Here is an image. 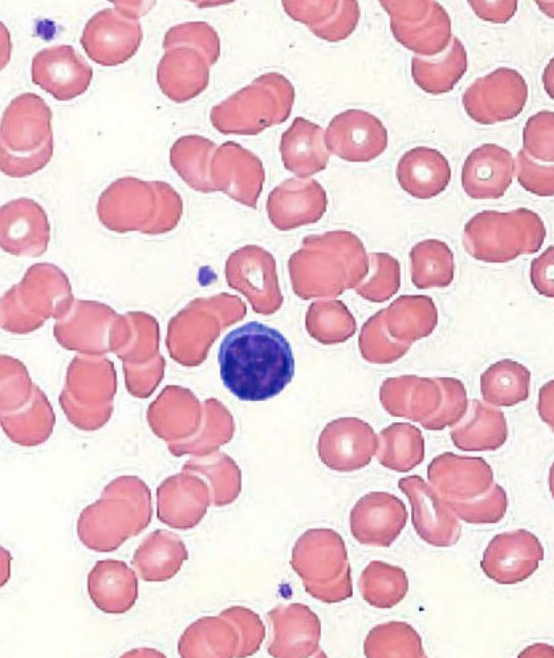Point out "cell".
Here are the masks:
<instances>
[{
  "instance_id": "cell-15",
  "label": "cell",
  "mask_w": 554,
  "mask_h": 658,
  "mask_svg": "<svg viewBox=\"0 0 554 658\" xmlns=\"http://www.w3.org/2000/svg\"><path fill=\"white\" fill-rule=\"evenodd\" d=\"M407 518L401 499L387 492H371L352 508L350 531L363 545L389 547L404 529Z\"/></svg>"
},
{
  "instance_id": "cell-7",
  "label": "cell",
  "mask_w": 554,
  "mask_h": 658,
  "mask_svg": "<svg viewBox=\"0 0 554 658\" xmlns=\"http://www.w3.org/2000/svg\"><path fill=\"white\" fill-rule=\"evenodd\" d=\"M151 513L147 499L128 504L100 503L82 512L77 522V535L90 550L112 552L145 530Z\"/></svg>"
},
{
  "instance_id": "cell-14",
  "label": "cell",
  "mask_w": 554,
  "mask_h": 658,
  "mask_svg": "<svg viewBox=\"0 0 554 658\" xmlns=\"http://www.w3.org/2000/svg\"><path fill=\"white\" fill-rule=\"evenodd\" d=\"M272 637L268 653L273 657H326L319 642L321 623L306 605H279L267 614Z\"/></svg>"
},
{
  "instance_id": "cell-11",
  "label": "cell",
  "mask_w": 554,
  "mask_h": 658,
  "mask_svg": "<svg viewBox=\"0 0 554 658\" xmlns=\"http://www.w3.org/2000/svg\"><path fill=\"white\" fill-rule=\"evenodd\" d=\"M412 511V525L418 536L434 547H450L461 535L458 518L436 490L418 475L399 479Z\"/></svg>"
},
{
  "instance_id": "cell-1",
  "label": "cell",
  "mask_w": 554,
  "mask_h": 658,
  "mask_svg": "<svg viewBox=\"0 0 554 658\" xmlns=\"http://www.w3.org/2000/svg\"><path fill=\"white\" fill-rule=\"evenodd\" d=\"M224 386L242 401H265L292 381L293 350L277 329L247 322L226 334L218 351Z\"/></svg>"
},
{
  "instance_id": "cell-43",
  "label": "cell",
  "mask_w": 554,
  "mask_h": 658,
  "mask_svg": "<svg viewBox=\"0 0 554 658\" xmlns=\"http://www.w3.org/2000/svg\"><path fill=\"white\" fill-rule=\"evenodd\" d=\"M523 150L538 162L553 163L554 114L552 111H540L527 120L523 130Z\"/></svg>"
},
{
  "instance_id": "cell-39",
  "label": "cell",
  "mask_w": 554,
  "mask_h": 658,
  "mask_svg": "<svg viewBox=\"0 0 554 658\" xmlns=\"http://www.w3.org/2000/svg\"><path fill=\"white\" fill-rule=\"evenodd\" d=\"M385 310L378 312L364 326L360 347L364 357L375 363H392L402 358L411 345L395 340L385 327Z\"/></svg>"
},
{
  "instance_id": "cell-26",
  "label": "cell",
  "mask_w": 554,
  "mask_h": 658,
  "mask_svg": "<svg viewBox=\"0 0 554 658\" xmlns=\"http://www.w3.org/2000/svg\"><path fill=\"white\" fill-rule=\"evenodd\" d=\"M450 430L455 447L462 451H495L508 437L506 417L500 409L479 400H472L467 417Z\"/></svg>"
},
{
  "instance_id": "cell-23",
  "label": "cell",
  "mask_w": 554,
  "mask_h": 658,
  "mask_svg": "<svg viewBox=\"0 0 554 658\" xmlns=\"http://www.w3.org/2000/svg\"><path fill=\"white\" fill-rule=\"evenodd\" d=\"M396 176L400 187L410 196L430 199L446 189L451 179V169L438 150L419 146L403 154Z\"/></svg>"
},
{
  "instance_id": "cell-46",
  "label": "cell",
  "mask_w": 554,
  "mask_h": 658,
  "mask_svg": "<svg viewBox=\"0 0 554 658\" xmlns=\"http://www.w3.org/2000/svg\"><path fill=\"white\" fill-rule=\"evenodd\" d=\"M514 164V172L518 182L525 190L538 196H553V163L550 165L547 163L541 164L521 149L514 160Z\"/></svg>"
},
{
  "instance_id": "cell-28",
  "label": "cell",
  "mask_w": 554,
  "mask_h": 658,
  "mask_svg": "<svg viewBox=\"0 0 554 658\" xmlns=\"http://www.w3.org/2000/svg\"><path fill=\"white\" fill-rule=\"evenodd\" d=\"M223 188L246 205L255 207L264 172L260 160L235 142H226L216 154Z\"/></svg>"
},
{
  "instance_id": "cell-29",
  "label": "cell",
  "mask_w": 554,
  "mask_h": 658,
  "mask_svg": "<svg viewBox=\"0 0 554 658\" xmlns=\"http://www.w3.org/2000/svg\"><path fill=\"white\" fill-rule=\"evenodd\" d=\"M239 634L234 624L221 616H206L191 623L178 641L181 657H236Z\"/></svg>"
},
{
  "instance_id": "cell-8",
  "label": "cell",
  "mask_w": 554,
  "mask_h": 658,
  "mask_svg": "<svg viewBox=\"0 0 554 658\" xmlns=\"http://www.w3.org/2000/svg\"><path fill=\"white\" fill-rule=\"evenodd\" d=\"M528 86L514 69L501 67L476 79L464 92L463 107L475 122L490 125L518 116L525 107Z\"/></svg>"
},
{
  "instance_id": "cell-30",
  "label": "cell",
  "mask_w": 554,
  "mask_h": 658,
  "mask_svg": "<svg viewBox=\"0 0 554 658\" xmlns=\"http://www.w3.org/2000/svg\"><path fill=\"white\" fill-rule=\"evenodd\" d=\"M468 67L467 52L457 37L436 57L414 56L411 75L415 84L430 94L451 91L463 77Z\"/></svg>"
},
{
  "instance_id": "cell-4",
  "label": "cell",
  "mask_w": 554,
  "mask_h": 658,
  "mask_svg": "<svg viewBox=\"0 0 554 658\" xmlns=\"http://www.w3.org/2000/svg\"><path fill=\"white\" fill-rule=\"evenodd\" d=\"M52 112L35 93H22L6 107L1 119L2 169L10 175L41 168L53 148Z\"/></svg>"
},
{
  "instance_id": "cell-24",
  "label": "cell",
  "mask_w": 554,
  "mask_h": 658,
  "mask_svg": "<svg viewBox=\"0 0 554 658\" xmlns=\"http://www.w3.org/2000/svg\"><path fill=\"white\" fill-rule=\"evenodd\" d=\"M326 205L325 191L315 180L291 179L271 193L268 212L278 225H297L318 220Z\"/></svg>"
},
{
  "instance_id": "cell-41",
  "label": "cell",
  "mask_w": 554,
  "mask_h": 658,
  "mask_svg": "<svg viewBox=\"0 0 554 658\" xmlns=\"http://www.w3.org/2000/svg\"><path fill=\"white\" fill-rule=\"evenodd\" d=\"M187 46L200 53L213 65L220 57V38L215 29L204 21H191L171 27L164 36L163 48L165 50Z\"/></svg>"
},
{
  "instance_id": "cell-10",
  "label": "cell",
  "mask_w": 554,
  "mask_h": 658,
  "mask_svg": "<svg viewBox=\"0 0 554 658\" xmlns=\"http://www.w3.org/2000/svg\"><path fill=\"white\" fill-rule=\"evenodd\" d=\"M138 20L115 8L96 12L86 23L80 43L88 57L102 66H116L129 60L142 41Z\"/></svg>"
},
{
  "instance_id": "cell-12",
  "label": "cell",
  "mask_w": 554,
  "mask_h": 658,
  "mask_svg": "<svg viewBox=\"0 0 554 658\" xmlns=\"http://www.w3.org/2000/svg\"><path fill=\"white\" fill-rule=\"evenodd\" d=\"M324 141L329 151L350 162H367L387 147L388 133L376 116L360 109H349L330 121Z\"/></svg>"
},
{
  "instance_id": "cell-45",
  "label": "cell",
  "mask_w": 554,
  "mask_h": 658,
  "mask_svg": "<svg viewBox=\"0 0 554 658\" xmlns=\"http://www.w3.org/2000/svg\"><path fill=\"white\" fill-rule=\"evenodd\" d=\"M229 619L239 634V648L236 657L254 655L265 637V626L260 617L252 610L242 606H232L220 613Z\"/></svg>"
},
{
  "instance_id": "cell-20",
  "label": "cell",
  "mask_w": 554,
  "mask_h": 658,
  "mask_svg": "<svg viewBox=\"0 0 554 658\" xmlns=\"http://www.w3.org/2000/svg\"><path fill=\"white\" fill-rule=\"evenodd\" d=\"M380 398L391 415L421 423L439 408L442 391L436 378L402 375L384 381Z\"/></svg>"
},
{
  "instance_id": "cell-40",
  "label": "cell",
  "mask_w": 554,
  "mask_h": 658,
  "mask_svg": "<svg viewBox=\"0 0 554 658\" xmlns=\"http://www.w3.org/2000/svg\"><path fill=\"white\" fill-rule=\"evenodd\" d=\"M214 145L212 141L202 136L186 135L180 137L172 147V164L198 189L210 190L201 168Z\"/></svg>"
},
{
  "instance_id": "cell-2",
  "label": "cell",
  "mask_w": 554,
  "mask_h": 658,
  "mask_svg": "<svg viewBox=\"0 0 554 658\" xmlns=\"http://www.w3.org/2000/svg\"><path fill=\"white\" fill-rule=\"evenodd\" d=\"M545 237L541 217L530 209L518 208L477 213L465 224L462 241L474 259L506 263L520 255L538 252Z\"/></svg>"
},
{
  "instance_id": "cell-47",
  "label": "cell",
  "mask_w": 554,
  "mask_h": 658,
  "mask_svg": "<svg viewBox=\"0 0 554 658\" xmlns=\"http://www.w3.org/2000/svg\"><path fill=\"white\" fill-rule=\"evenodd\" d=\"M553 273L554 249L550 246L532 261L530 268V279L534 289L547 298L554 296Z\"/></svg>"
},
{
  "instance_id": "cell-42",
  "label": "cell",
  "mask_w": 554,
  "mask_h": 658,
  "mask_svg": "<svg viewBox=\"0 0 554 658\" xmlns=\"http://www.w3.org/2000/svg\"><path fill=\"white\" fill-rule=\"evenodd\" d=\"M436 380L442 391L440 406L430 418L420 423L424 429L430 431L455 426L468 410L467 392L461 380L453 377H437Z\"/></svg>"
},
{
  "instance_id": "cell-36",
  "label": "cell",
  "mask_w": 554,
  "mask_h": 658,
  "mask_svg": "<svg viewBox=\"0 0 554 658\" xmlns=\"http://www.w3.org/2000/svg\"><path fill=\"white\" fill-rule=\"evenodd\" d=\"M409 582L403 568L383 561H371L359 578L362 598L371 606L390 609L406 596Z\"/></svg>"
},
{
  "instance_id": "cell-25",
  "label": "cell",
  "mask_w": 554,
  "mask_h": 658,
  "mask_svg": "<svg viewBox=\"0 0 554 658\" xmlns=\"http://www.w3.org/2000/svg\"><path fill=\"white\" fill-rule=\"evenodd\" d=\"M187 559L188 551L180 536L157 529L143 539L131 563L142 580L163 582L174 577Z\"/></svg>"
},
{
  "instance_id": "cell-48",
  "label": "cell",
  "mask_w": 554,
  "mask_h": 658,
  "mask_svg": "<svg viewBox=\"0 0 554 658\" xmlns=\"http://www.w3.org/2000/svg\"><path fill=\"white\" fill-rule=\"evenodd\" d=\"M468 4L482 20L506 23L516 13L517 1H469Z\"/></svg>"
},
{
  "instance_id": "cell-9",
  "label": "cell",
  "mask_w": 554,
  "mask_h": 658,
  "mask_svg": "<svg viewBox=\"0 0 554 658\" xmlns=\"http://www.w3.org/2000/svg\"><path fill=\"white\" fill-rule=\"evenodd\" d=\"M544 558L538 537L526 529L495 535L484 550L480 567L491 580L514 585L528 579Z\"/></svg>"
},
{
  "instance_id": "cell-6",
  "label": "cell",
  "mask_w": 554,
  "mask_h": 658,
  "mask_svg": "<svg viewBox=\"0 0 554 658\" xmlns=\"http://www.w3.org/2000/svg\"><path fill=\"white\" fill-rule=\"evenodd\" d=\"M395 39L423 57L442 53L452 39L451 19L434 1H380Z\"/></svg>"
},
{
  "instance_id": "cell-52",
  "label": "cell",
  "mask_w": 554,
  "mask_h": 658,
  "mask_svg": "<svg viewBox=\"0 0 554 658\" xmlns=\"http://www.w3.org/2000/svg\"><path fill=\"white\" fill-rule=\"evenodd\" d=\"M123 657H164L165 655L152 648H136L122 655Z\"/></svg>"
},
{
  "instance_id": "cell-16",
  "label": "cell",
  "mask_w": 554,
  "mask_h": 658,
  "mask_svg": "<svg viewBox=\"0 0 554 658\" xmlns=\"http://www.w3.org/2000/svg\"><path fill=\"white\" fill-rule=\"evenodd\" d=\"M430 485L444 499L468 500L486 493L493 484L491 466L482 457L444 452L427 467Z\"/></svg>"
},
{
  "instance_id": "cell-49",
  "label": "cell",
  "mask_w": 554,
  "mask_h": 658,
  "mask_svg": "<svg viewBox=\"0 0 554 658\" xmlns=\"http://www.w3.org/2000/svg\"><path fill=\"white\" fill-rule=\"evenodd\" d=\"M553 380L545 383L539 390L537 411L540 418L553 428Z\"/></svg>"
},
{
  "instance_id": "cell-38",
  "label": "cell",
  "mask_w": 554,
  "mask_h": 658,
  "mask_svg": "<svg viewBox=\"0 0 554 658\" xmlns=\"http://www.w3.org/2000/svg\"><path fill=\"white\" fill-rule=\"evenodd\" d=\"M444 501L457 518L470 524L498 523L503 519L508 508L507 493L495 482L481 496L468 500L444 499Z\"/></svg>"
},
{
  "instance_id": "cell-21",
  "label": "cell",
  "mask_w": 554,
  "mask_h": 658,
  "mask_svg": "<svg viewBox=\"0 0 554 658\" xmlns=\"http://www.w3.org/2000/svg\"><path fill=\"white\" fill-rule=\"evenodd\" d=\"M87 591L102 612L122 614L129 611L138 598V578L122 560H99L88 573Z\"/></svg>"
},
{
  "instance_id": "cell-51",
  "label": "cell",
  "mask_w": 554,
  "mask_h": 658,
  "mask_svg": "<svg viewBox=\"0 0 554 658\" xmlns=\"http://www.w3.org/2000/svg\"><path fill=\"white\" fill-rule=\"evenodd\" d=\"M552 652H553L552 647L549 646V645H546V644H535V645H532V646L526 648V650H524L523 652H521V653L519 654V656H520V657H522V656H527V657H532V656H536V657H540V656H550V657H552V656H553V653H552Z\"/></svg>"
},
{
  "instance_id": "cell-31",
  "label": "cell",
  "mask_w": 554,
  "mask_h": 658,
  "mask_svg": "<svg viewBox=\"0 0 554 658\" xmlns=\"http://www.w3.org/2000/svg\"><path fill=\"white\" fill-rule=\"evenodd\" d=\"M385 323L395 340L411 345L434 331L438 311L426 295H402L385 310Z\"/></svg>"
},
{
  "instance_id": "cell-34",
  "label": "cell",
  "mask_w": 554,
  "mask_h": 658,
  "mask_svg": "<svg viewBox=\"0 0 554 658\" xmlns=\"http://www.w3.org/2000/svg\"><path fill=\"white\" fill-rule=\"evenodd\" d=\"M425 457V442L421 430L408 422H396L380 434L378 461L384 467L406 473Z\"/></svg>"
},
{
  "instance_id": "cell-27",
  "label": "cell",
  "mask_w": 554,
  "mask_h": 658,
  "mask_svg": "<svg viewBox=\"0 0 554 658\" xmlns=\"http://www.w3.org/2000/svg\"><path fill=\"white\" fill-rule=\"evenodd\" d=\"M325 145L321 126L296 117L281 137L280 151L284 165L302 176L321 171L329 159Z\"/></svg>"
},
{
  "instance_id": "cell-37",
  "label": "cell",
  "mask_w": 554,
  "mask_h": 658,
  "mask_svg": "<svg viewBox=\"0 0 554 658\" xmlns=\"http://www.w3.org/2000/svg\"><path fill=\"white\" fill-rule=\"evenodd\" d=\"M366 657H425L418 632L403 621L378 624L364 641Z\"/></svg>"
},
{
  "instance_id": "cell-32",
  "label": "cell",
  "mask_w": 554,
  "mask_h": 658,
  "mask_svg": "<svg viewBox=\"0 0 554 658\" xmlns=\"http://www.w3.org/2000/svg\"><path fill=\"white\" fill-rule=\"evenodd\" d=\"M531 372L512 359L490 365L480 376L483 400L493 407H511L528 399Z\"/></svg>"
},
{
  "instance_id": "cell-19",
  "label": "cell",
  "mask_w": 554,
  "mask_h": 658,
  "mask_svg": "<svg viewBox=\"0 0 554 658\" xmlns=\"http://www.w3.org/2000/svg\"><path fill=\"white\" fill-rule=\"evenodd\" d=\"M209 63L202 53L176 46L165 50L157 66V83L170 100L186 102L202 93L209 83Z\"/></svg>"
},
{
  "instance_id": "cell-18",
  "label": "cell",
  "mask_w": 554,
  "mask_h": 658,
  "mask_svg": "<svg viewBox=\"0 0 554 658\" xmlns=\"http://www.w3.org/2000/svg\"><path fill=\"white\" fill-rule=\"evenodd\" d=\"M514 170L510 151L497 144H483L471 151L464 161L462 187L473 199H498L511 185Z\"/></svg>"
},
{
  "instance_id": "cell-35",
  "label": "cell",
  "mask_w": 554,
  "mask_h": 658,
  "mask_svg": "<svg viewBox=\"0 0 554 658\" xmlns=\"http://www.w3.org/2000/svg\"><path fill=\"white\" fill-rule=\"evenodd\" d=\"M411 280L418 289L444 288L454 278V257L450 247L437 239L415 244L409 253Z\"/></svg>"
},
{
  "instance_id": "cell-50",
  "label": "cell",
  "mask_w": 554,
  "mask_h": 658,
  "mask_svg": "<svg viewBox=\"0 0 554 658\" xmlns=\"http://www.w3.org/2000/svg\"><path fill=\"white\" fill-rule=\"evenodd\" d=\"M112 4L122 15L134 20H137L140 16L150 10V4L147 2L112 1Z\"/></svg>"
},
{
  "instance_id": "cell-44",
  "label": "cell",
  "mask_w": 554,
  "mask_h": 658,
  "mask_svg": "<svg viewBox=\"0 0 554 658\" xmlns=\"http://www.w3.org/2000/svg\"><path fill=\"white\" fill-rule=\"evenodd\" d=\"M373 274L358 287V292L372 301H385L397 293L400 287V265L392 256L377 253L371 256Z\"/></svg>"
},
{
  "instance_id": "cell-13",
  "label": "cell",
  "mask_w": 554,
  "mask_h": 658,
  "mask_svg": "<svg viewBox=\"0 0 554 658\" xmlns=\"http://www.w3.org/2000/svg\"><path fill=\"white\" fill-rule=\"evenodd\" d=\"M92 76L91 66L71 45L44 48L32 59V82L59 101L83 94Z\"/></svg>"
},
{
  "instance_id": "cell-33",
  "label": "cell",
  "mask_w": 554,
  "mask_h": 658,
  "mask_svg": "<svg viewBox=\"0 0 554 658\" xmlns=\"http://www.w3.org/2000/svg\"><path fill=\"white\" fill-rule=\"evenodd\" d=\"M207 501L195 482L175 480L160 490L158 518L173 529L189 530L203 518Z\"/></svg>"
},
{
  "instance_id": "cell-3",
  "label": "cell",
  "mask_w": 554,
  "mask_h": 658,
  "mask_svg": "<svg viewBox=\"0 0 554 658\" xmlns=\"http://www.w3.org/2000/svg\"><path fill=\"white\" fill-rule=\"evenodd\" d=\"M294 99L291 82L280 73L269 72L212 107L210 120L223 134L256 135L286 121Z\"/></svg>"
},
{
  "instance_id": "cell-17",
  "label": "cell",
  "mask_w": 554,
  "mask_h": 658,
  "mask_svg": "<svg viewBox=\"0 0 554 658\" xmlns=\"http://www.w3.org/2000/svg\"><path fill=\"white\" fill-rule=\"evenodd\" d=\"M378 447L373 429L355 418L338 419L319 440V455L329 468L349 472L366 466Z\"/></svg>"
},
{
  "instance_id": "cell-5",
  "label": "cell",
  "mask_w": 554,
  "mask_h": 658,
  "mask_svg": "<svg viewBox=\"0 0 554 658\" xmlns=\"http://www.w3.org/2000/svg\"><path fill=\"white\" fill-rule=\"evenodd\" d=\"M290 564L308 594L324 603L342 602L353 595L345 542L329 528H312L295 542Z\"/></svg>"
},
{
  "instance_id": "cell-22",
  "label": "cell",
  "mask_w": 554,
  "mask_h": 658,
  "mask_svg": "<svg viewBox=\"0 0 554 658\" xmlns=\"http://www.w3.org/2000/svg\"><path fill=\"white\" fill-rule=\"evenodd\" d=\"M282 6L293 20L328 42L349 37L360 18L356 1H282Z\"/></svg>"
}]
</instances>
